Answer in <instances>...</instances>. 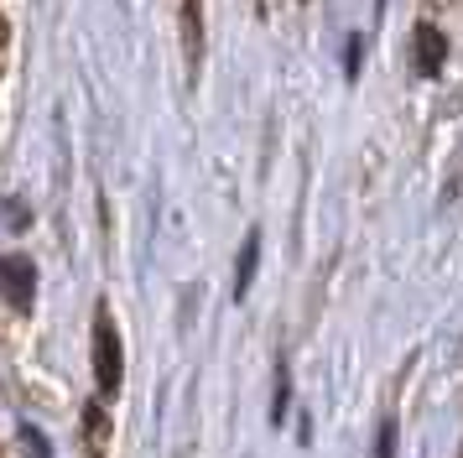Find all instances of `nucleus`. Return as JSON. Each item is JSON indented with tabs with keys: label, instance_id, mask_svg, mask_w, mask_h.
Instances as JSON below:
<instances>
[{
	"label": "nucleus",
	"instance_id": "obj_1",
	"mask_svg": "<svg viewBox=\"0 0 463 458\" xmlns=\"http://www.w3.org/2000/svg\"><path fill=\"white\" fill-rule=\"evenodd\" d=\"M120 370H126V359H120V333L109 323V312L99 308L94 312V375H99V391L105 396L120 391Z\"/></svg>",
	"mask_w": 463,
	"mask_h": 458
},
{
	"label": "nucleus",
	"instance_id": "obj_2",
	"mask_svg": "<svg viewBox=\"0 0 463 458\" xmlns=\"http://www.w3.org/2000/svg\"><path fill=\"white\" fill-rule=\"evenodd\" d=\"M32 291H37V266L26 255H0V297L11 308H32Z\"/></svg>",
	"mask_w": 463,
	"mask_h": 458
},
{
	"label": "nucleus",
	"instance_id": "obj_3",
	"mask_svg": "<svg viewBox=\"0 0 463 458\" xmlns=\"http://www.w3.org/2000/svg\"><path fill=\"white\" fill-rule=\"evenodd\" d=\"M442 58H448L442 32H438V26H421V32H417V68H421V73H442Z\"/></svg>",
	"mask_w": 463,
	"mask_h": 458
},
{
	"label": "nucleus",
	"instance_id": "obj_4",
	"mask_svg": "<svg viewBox=\"0 0 463 458\" xmlns=\"http://www.w3.org/2000/svg\"><path fill=\"white\" fill-rule=\"evenodd\" d=\"M255 255H260V234H250V240H245V250H240V266H234V297H245V291H250Z\"/></svg>",
	"mask_w": 463,
	"mask_h": 458
},
{
	"label": "nucleus",
	"instance_id": "obj_5",
	"mask_svg": "<svg viewBox=\"0 0 463 458\" xmlns=\"http://www.w3.org/2000/svg\"><path fill=\"white\" fill-rule=\"evenodd\" d=\"M183 37H188V58L198 62V42H203V16H198V0H183Z\"/></svg>",
	"mask_w": 463,
	"mask_h": 458
},
{
	"label": "nucleus",
	"instance_id": "obj_6",
	"mask_svg": "<svg viewBox=\"0 0 463 458\" xmlns=\"http://www.w3.org/2000/svg\"><path fill=\"white\" fill-rule=\"evenodd\" d=\"M391 453H396V422L380 427V458H391Z\"/></svg>",
	"mask_w": 463,
	"mask_h": 458
}]
</instances>
